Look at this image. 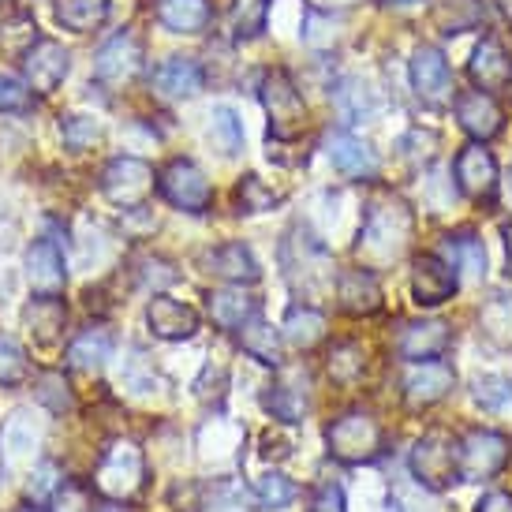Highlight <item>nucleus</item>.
Masks as SVG:
<instances>
[{
  "mask_svg": "<svg viewBox=\"0 0 512 512\" xmlns=\"http://www.w3.org/2000/svg\"><path fill=\"white\" fill-rule=\"evenodd\" d=\"M408 240H412V210L400 199H378L363 214L356 255L367 262V270H382L408 251Z\"/></svg>",
  "mask_w": 512,
  "mask_h": 512,
  "instance_id": "1",
  "label": "nucleus"
},
{
  "mask_svg": "<svg viewBox=\"0 0 512 512\" xmlns=\"http://www.w3.org/2000/svg\"><path fill=\"white\" fill-rule=\"evenodd\" d=\"M281 266H285V277L292 285H299V277H303V292L307 296L337 288L333 255L326 251V243L314 240L311 232H303V228H296L285 240V247H281Z\"/></svg>",
  "mask_w": 512,
  "mask_h": 512,
  "instance_id": "2",
  "label": "nucleus"
},
{
  "mask_svg": "<svg viewBox=\"0 0 512 512\" xmlns=\"http://www.w3.org/2000/svg\"><path fill=\"white\" fill-rule=\"evenodd\" d=\"M258 98H262V109L270 116V135L277 143H292L303 135L307 128V105H303V94L299 86L292 83V75L273 68V72L262 75V86H258Z\"/></svg>",
  "mask_w": 512,
  "mask_h": 512,
  "instance_id": "3",
  "label": "nucleus"
},
{
  "mask_svg": "<svg viewBox=\"0 0 512 512\" xmlns=\"http://www.w3.org/2000/svg\"><path fill=\"white\" fill-rule=\"evenodd\" d=\"M326 445L341 464H352V468L356 464H374L385 445L382 423L367 412H348L337 423H329Z\"/></svg>",
  "mask_w": 512,
  "mask_h": 512,
  "instance_id": "4",
  "label": "nucleus"
},
{
  "mask_svg": "<svg viewBox=\"0 0 512 512\" xmlns=\"http://www.w3.org/2000/svg\"><path fill=\"white\" fill-rule=\"evenodd\" d=\"M146 479V460L143 449L135 441H113L105 453H101V464L94 471V486H98L101 498L109 501H128L143 490Z\"/></svg>",
  "mask_w": 512,
  "mask_h": 512,
  "instance_id": "5",
  "label": "nucleus"
},
{
  "mask_svg": "<svg viewBox=\"0 0 512 512\" xmlns=\"http://www.w3.org/2000/svg\"><path fill=\"white\" fill-rule=\"evenodd\" d=\"M509 460V441L494 430H471L456 441V479L460 483H486Z\"/></svg>",
  "mask_w": 512,
  "mask_h": 512,
  "instance_id": "6",
  "label": "nucleus"
},
{
  "mask_svg": "<svg viewBox=\"0 0 512 512\" xmlns=\"http://www.w3.org/2000/svg\"><path fill=\"white\" fill-rule=\"evenodd\" d=\"M101 191L120 210H143L146 199L154 195V169L139 157H116L101 172Z\"/></svg>",
  "mask_w": 512,
  "mask_h": 512,
  "instance_id": "7",
  "label": "nucleus"
},
{
  "mask_svg": "<svg viewBox=\"0 0 512 512\" xmlns=\"http://www.w3.org/2000/svg\"><path fill=\"white\" fill-rule=\"evenodd\" d=\"M157 191L184 214H206L214 202V187L195 161H172L169 169L157 176Z\"/></svg>",
  "mask_w": 512,
  "mask_h": 512,
  "instance_id": "8",
  "label": "nucleus"
},
{
  "mask_svg": "<svg viewBox=\"0 0 512 512\" xmlns=\"http://www.w3.org/2000/svg\"><path fill=\"white\" fill-rule=\"evenodd\" d=\"M408 468H412V479H419L427 490H445L456 479V445L441 434L419 438L408 456Z\"/></svg>",
  "mask_w": 512,
  "mask_h": 512,
  "instance_id": "9",
  "label": "nucleus"
},
{
  "mask_svg": "<svg viewBox=\"0 0 512 512\" xmlns=\"http://www.w3.org/2000/svg\"><path fill=\"white\" fill-rule=\"evenodd\" d=\"M143 68V45L139 38L124 30V34H116L109 42L101 45V53L94 57V79L101 86H124L131 83L135 75Z\"/></svg>",
  "mask_w": 512,
  "mask_h": 512,
  "instance_id": "10",
  "label": "nucleus"
},
{
  "mask_svg": "<svg viewBox=\"0 0 512 512\" xmlns=\"http://www.w3.org/2000/svg\"><path fill=\"white\" fill-rule=\"evenodd\" d=\"M456 187L475 202H490L498 195V161L490 150H483V143H471L456 154Z\"/></svg>",
  "mask_w": 512,
  "mask_h": 512,
  "instance_id": "11",
  "label": "nucleus"
},
{
  "mask_svg": "<svg viewBox=\"0 0 512 512\" xmlns=\"http://www.w3.org/2000/svg\"><path fill=\"white\" fill-rule=\"evenodd\" d=\"M412 90L419 94L423 105H445L453 98V75H449V60L441 57L434 45H419L412 53Z\"/></svg>",
  "mask_w": 512,
  "mask_h": 512,
  "instance_id": "12",
  "label": "nucleus"
},
{
  "mask_svg": "<svg viewBox=\"0 0 512 512\" xmlns=\"http://www.w3.org/2000/svg\"><path fill=\"white\" fill-rule=\"evenodd\" d=\"M23 68H27V86L34 94H53L68 79V72H72V57H68V49L60 42L42 38V42H34L27 49Z\"/></svg>",
  "mask_w": 512,
  "mask_h": 512,
  "instance_id": "13",
  "label": "nucleus"
},
{
  "mask_svg": "<svg viewBox=\"0 0 512 512\" xmlns=\"http://www.w3.org/2000/svg\"><path fill=\"white\" fill-rule=\"evenodd\" d=\"M456 288H460V273H456L441 255L415 258L412 296L419 307H438V303H445V299H453Z\"/></svg>",
  "mask_w": 512,
  "mask_h": 512,
  "instance_id": "14",
  "label": "nucleus"
},
{
  "mask_svg": "<svg viewBox=\"0 0 512 512\" xmlns=\"http://www.w3.org/2000/svg\"><path fill=\"white\" fill-rule=\"evenodd\" d=\"M27 281L38 296H60L68 270H64V251L53 236H42L27 247Z\"/></svg>",
  "mask_w": 512,
  "mask_h": 512,
  "instance_id": "15",
  "label": "nucleus"
},
{
  "mask_svg": "<svg viewBox=\"0 0 512 512\" xmlns=\"http://www.w3.org/2000/svg\"><path fill=\"white\" fill-rule=\"evenodd\" d=\"M453 382H456L453 367L441 363V359L412 363V370L404 374V400H408L412 408H430V404H438V400L449 397Z\"/></svg>",
  "mask_w": 512,
  "mask_h": 512,
  "instance_id": "16",
  "label": "nucleus"
},
{
  "mask_svg": "<svg viewBox=\"0 0 512 512\" xmlns=\"http://www.w3.org/2000/svg\"><path fill=\"white\" fill-rule=\"evenodd\" d=\"M456 120L475 143H486V139H494L505 128V113L494 101V94H486V90H464L456 98Z\"/></svg>",
  "mask_w": 512,
  "mask_h": 512,
  "instance_id": "17",
  "label": "nucleus"
},
{
  "mask_svg": "<svg viewBox=\"0 0 512 512\" xmlns=\"http://www.w3.org/2000/svg\"><path fill=\"white\" fill-rule=\"evenodd\" d=\"M146 322H150L154 337H161V341H187L199 329V314L191 311L187 303H180V299L154 296L150 307H146Z\"/></svg>",
  "mask_w": 512,
  "mask_h": 512,
  "instance_id": "18",
  "label": "nucleus"
},
{
  "mask_svg": "<svg viewBox=\"0 0 512 512\" xmlns=\"http://www.w3.org/2000/svg\"><path fill=\"white\" fill-rule=\"evenodd\" d=\"M449 344H453V333L445 322H408L404 333H400L397 341V352L404 359H412V363H427V359H441L449 352Z\"/></svg>",
  "mask_w": 512,
  "mask_h": 512,
  "instance_id": "19",
  "label": "nucleus"
},
{
  "mask_svg": "<svg viewBox=\"0 0 512 512\" xmlns=\"http://www.w3.org/2000/svg\"><path fill=\"white\" fill-rule=\"evenodd\" d=\"M326 154H329V161H333V169H341L344 176H352V180L378 176V154H374L367 143H359L356 135H348V131L329 135Z\"/></svg>",
  "mask_w": 512,
  "mask_h": 512,
  "instance_id": "20",
  "label": "nucleus"
},
{
  "mask_svg": "<svg viewBox=\"0 0 512 512\" xmlns=\"http://www.w3.org/2000/svg\"><path fill=\"white\" fill-rule=\"evenodd\" d=\"M471 79H475V86L479 90H486V94H494V90H509L512 83V60L509 53L501 49L498 38H483L479 42V49L471 53Z\"/></svg>",
  "mask_w": 512,
  "mask_h": 512,
  "instance_id": "21",
  "label": "nucleus"
},
{
  "mask_svg": "<svg viewBox=\"0 0 512 512\" xmlns=\"http://www.w3.org/2000/svg\"><path fill=\"white\" fill-rule=\"evenodd\" d=\"M337 303L348 314H374L382 307V288L370 270H344L337 273Z\"/></svg>",
  "mask_w": 512,
  "mask_h": 512,
  "instance_id": "22",
  "label": "nucleus"
},
{
  "mask_svg": "<svg viewBox=\"0 0 512 512\" xmlns=\"http://www.w3.org/2000/svg\"><path fill=\"white\" fill-rule=\"evenodd\" d=\"M154 86L165 94V98H195L202 86H206V72H202L199 60L169 57L154 72Z\"/></svg>",
  "mask_w": 512,
  "mask_h": 512,
  "instance_id": "23",
  "label": "nucleus"
},
{
  "mask_svg": "<svg viewBox=\"0 0 512 512\" xmlns=\"http://www.w3.org/2000/svg\"><path fill=\"white\" fill-rule=\"evenodd\" d=\"M206 266H210V273H217L221 281H232V285H255L258 277H262L251 247H243V243H221V247H214L206 255Z\"/></svg>",
  "mask_w": 512,
  "mask_h": 512,
  "instance_id": "24",
  "label": "nucleus"
},
{
  "mask_svg": "<svg viewBox=\"0 0 512 512\" xmlns=\"http://www.w3.org/2000/svg\"><path fill=\"white\" fill-rule=\"evenodd\" d=\"M42 430L34 427V415L27 408L12 412V419L0 430V456H4V468H15L19 460H30V453L38 449Z\"/></svg>",
  "mask_w": 512,
  "mask_h": 512,
  "instance_id": "25",
  "label": "nucleus"
},
{
  "mask_svg": "<svg viewBox=\"0 0 512 512\" xmlns=\"http://www.w3.org/2000/svg\"><path fill=\"white\" fill-rule=\"evenodd\" d=\"M154 12L172 34H202L210 27V0H154Z\"/></svg>",
  "mask_w": 512,
  "mask_h": 512,
  "instance_id": "26",
  "label": "nucleus"
},
{
  "mask_svg": "<svg viewBox=\"0 0 512 512\" xmlns=\"http://www.w3.org/2000/svg\"><path fill=\"white\" fill-rule=\"evenodd\" d=\"M333 105H337V113H341L348 124H359V120H370V116L378 113L382 98H378V90H374L367 79L348 75V79H341L337 90H333Z\"/></svg>",
  "mask_w": 512,
  "mask_h": 512,
  "instance_id": "27",
  "label": "nucleus"
},
{
  "mask_svg": "<svg viewBox=\"0 0 512 512\" xmlns=\"http://www.w3.org/2000/svg\"><path fill=\"white\" fill-rule=\"evenodd\" d=\"M68 367L72 370H101L109 359H113V333L105 326H90V329H83L79 337H75L72 344H68Z\"/></svg>",
  "mask_w": 512,
  "mask_h": 512,
  "instance_id": "28",
  "label": "nucleus"
},
{
  "mask_svg": "<svg viewBox=\"0 0 512 512\" xmlns=\"http://www.w3.org/2000/svg\"><path fill=\"white\" fill-rule=\"evenodd\" d=\"M210 318L214 326L221 329H243L247 322L258 318V299L247 296L243 288H221V292H210Z\"/></svg>",
  "mask_w": 512,
  "mask_h": 512,
  "instance_id": "29",
  "label": "nucleus"
},
{
  "mask_svg": "<svg viewBox=\"0 0 512 512\" xmlns=\"http://www.w3.org/2000/svg\"><path fill=\"white\" fill-rule=\"evenodd\" d=\"M441 258H445L456 273L471 277V281H483L486 277V247L475 232L445 236V251H441Z\"/></svg>",
  "mask_w": 512,
  "mask_h": 512,
  "instance_id": "30",
  "label": "nucleus"
},
{
  "mask_svg": "<svg viewBox=\"0 0 512 512\" xmlns=\"http://www.w3.org/2000/svg\"><path fill=\"white\" fill-rule=\"evenodd\" d=\"M296 378V370L292 374H285L277 385H270V393H266V412L273 415V419H281V423H299L303 415H307V389L303 385H296L292 382Z\"/></svg>",
  "mask_w": 512,
  "mask_h": 512,
  "instance_id": "31",
  "label": "nucleus"
},
{
  "mask_svg": "<svg viewBox=\"0 0 512 512\" xmlns=\"http://www.w3.org/2000/svg\"><path fill=\"white\" fill-rule=\"evenodd\" d=\"M60 27L75 30V34H90L109 19V0H53Z\"/></svg>",
  "mask_w": 512,
  "mask_h": 512,
  "instance_id": "32",
  "label": "nucleus"
},
{
  "mask_svg": "<svg viewBox=\"0 0 512 512\" xmlns=\"http://www.w3.org/2000/svg\"><path fill=\"white\" fill-rule=\"evenodd\" d=\"M281 329H285V341L292 348L307 352V348H314V344L326 337V318H322V311H314V307H292Z\"/></svg>",
  "mask_w": 512,
  "mask_h": 512,
  "instance_id": "33",
  "label": "nucleus"
},
{
  "mask_svg": "<svg viewBox=\"0 0 512 512\" xmlns=\"http://www.w3.org/2000/svg\"><path fill=\"white\" fill-rule=\"evenodd\" d=\"M240 344L243 352L251 359H258V363H266V367H281V333L273 326H266V322H247L240 333Z\"/></svg>",
  "mask_w": 512,
  "mask_h": 512,
  "instance_id": "34",
  "label": "nucleus"
},
{
  "mask_svg": "<svg viewBox=\"0 0 512 512\" xmlns=\"http://www.w3.org/2000/svg\"><path fill=\"white\" fill-rule=\"evenodd\" d=\"M64 318H68V311H64V303L57 296H42L27 307V326L38 341H53L64 329Z\"/></svg>",
  "mask_w": 512,
  "mask_h": 512,
  "instance_id": "35",
  "label": "nucleus"
},
{
  "mask_svg": "<svg viewBox=\"0 0 512 512\" xmlns=\"http://www.w3.org/2000/svg\"><path fill=\"white\" fill-rule=\"evenodd\" d=\"M210 143H214V150H221V154H240L243 146V124L240 116H236V109H228V105H217L214 113H210Z\"/></svg>",
  "mask_w": 512,
  "mask_h": 512,
  "instance_id": "36",
  "label": "nucleus"
},
{
  "mask_svg": "<svg viewBox=\"0 0 512 512\" xmlns=\"http://www.w3.org/2000/svg\"><path fill=\"white\" fill-rule=\"evenodd\" d=\"M266 15H270V0H232V34L236 38H258L266 30Z\"/></svg>",
  "mask_w": 512,
  "mask_h": 512,
  "instance_id": "37",
  "label": "nucleus"
},
{
  "mask_svg": "<svg viewBox=\"0 0 512 512\" xmlns=\"http://www.w3.org/2000/svg\"><path fill=\"white\" fill-rule=\"evenodd\" d=\"M486 19V8L479 0H449L438 8V27L445 34H464V30L479 27Z\"/></svg>",
  "mask_w": 512,
  "mask_h": 512,
  "instance_id": "38",
  "label": "nucleus"
},
{
  "mask_svg": "<svg viewBox=\"0 0 512 512\" xmlns=\"http://www.w3.org/2000/svg\"><path fill=\"white\" fill-rule=\"evenodd\" d=\"M251 494H255L258 509H285V505H292V501L299 498L296 483H292L288 475H281V471H270V475H262Z\"/></svg>",
  "mask_w": 512,
  "mask_h": 512,
  "instance_id": "39",
  "label": "nucleus"
},
{
  "mask_svg": "<svg viewBox=\"0 0 512 512\" xmlns=\"http://www.w3.org/2000/svg\"><path fill=\"white\" fill-rule=\"evenodd\" d=\"M363 367H367V359H363V348L356 341H341L329 348V374H333V382H356Z\"/></svg>",
  "mask_w": 512,
  "mask_h": 512,
  "instance_id": "40",
  "label": "nucleus"
},
{
  "mask_svg": "<svg viewBox=\"0 0 512 512\" xmlns=\"http://www.w3.org/2000/svg\"><path fill=\"white\" fill-rule=\"evenodd\" d=\"M471 397L479 408L486 412H501V408H509L512 404V382L509 378H501V374H486V378H475L471 385Z\"/></svg>",
  "mask_w": 512,
  "mask_h": 512,
  "instance_id": "41",
  "label": "nucleus"
},
{
  "mask_svg": "<svg viewBox=\"0 0 512 512\" xmlns=\"http://www.w3.org/2000/svg\"><path fill=\"white\" fill-rule=\"evenodd\" d=\"M236 206H240V214H266L277 206V195L258 176H243L236 187Z\"/></svg>",
  "mask_w": 512,
  "mask_h": 512,
  "instance_id": "42",
  "label": "nucleus"
},
{
  "mask_svg": "<svg viewBox=\"0 0 512 512\" xmlns=\"http://www.w3.org/2000/svg\"><path fill=\"white\" fill-rule=\"evenodd\" d=\"M60 490H64V471L53 460H42L38 468L30 471V498H34V505L60 498Z\"/></svg>",
  "mask_w": 512,
  "mask_h": 512,
  "instance_id": "43",
  "label": "nucleus"
},
{
  "mask_svg": "<svg viewBox=\"0 0 512 512\" xmlns=\"http://www.w3.org/2000/svg\"><path fill=\"white\" fill-rule=\"evenodd\" d=\"M60 135H64V146L68 150H86L101 139V124L94 116H64L60 120Z\"/></svg>",
  "mask_w": 512,
  "mask_h": 512,
  "instance_id": "44",
  "label": "nucleus"
},
{
  "mask_svg": "<svg viewBox=\"0 0 512 512\" xmlns=\"http://www.w3.org/2000/svg\"><path fill=\"white\" fill-rule=\"evenodd\" d=\"M38 400H42L49 412H72L75 408L72 385L64 382V374H42V382H38Z\"/></svg>",
  "mask_w": 512,
  "mask_h": 512,
  "instance_id": "45",
  "label": "nucleus"
},
{
  "mask_svg": "<svg viewBox=\"0 0 512 512\" xmlns=\"http://www.w3.org/2000/svg\"><path fill=\"white\" fill-rule=\"evenodd\" d=\"M27 370V352L8 337H0V385H19L27 378Z\"/></svg>",
  "mask_w": 512,
  "mask_h": 512,
  "instance_id": "46",
  "label": "nucleus"
},
{
  "mask_svg": "<svg viewBox=\"0 0 512 512\" xmlns=\"http://www.w3.org/2000/svg\"><path fill=\"white\" fill-rule=\"evenodd\" d=\"M303 42L314 45V49L337 42V19H333V12H318V8H314V12L307 15V23H303Z\"/></svg>",
  "mask_w": 512,
  "mask_h": 512,
  "instance_id": "47",
  "label": "nucleus"
},
{
  "mask_svg": "<svg viewBox=\"0 0 512 512\" xmlns=\"http://www.w3.org/2000/svg\"><path fill=\"white\" fill-rule=\"evenodd\" d=\"M486 333H494L498 341H512V303L509 299H494L483 311Z\"/></svg>",
  "mask_w": 512,
  "mask_h": 512,
  "instance_id": "48",
  "label": "nucleus"
},
{
  "mask_svg": "<svg viewBox=\"0 0 512 512\" xmlns=\"http://www.w3.org/2000/svg\"><path fill=\"white\" fill-rule=\"evenodd\" d=\"M30 90L12 75H0V113H27L30 109Z\"/></svg>",
  "mask_w": 512,
  "mask_h": 512,
  "instance_id": "49",
  "label": "nucleus"
},
{
  "mask_svg": "<svg viewBox=\"0 0 512 512\" xmlns=\"http://www.w3.org/2000/svg\"><path fill=\"white\" fill-rule=\"evenodd\" d=\"M120 382L128 385V389H135V393H146V389H154V370H150V363H146L143 352H135V356L120 367Z\"/></svg>",
  "mask_w": 512,
  "mask_h": 512,
  "instance_id": "50",
  "label": "nucleus"
},
{
  "mask_svg": "<svg viewBox=\"0 0 512 512\" xmlns=\"http://www.w3.org/2000/svg\"><path fill=\"white\" fill-rule=\"evenodd\" d=\"M139 281L146 288H169L176 281V270H172L165 258H143L139 262Z\"/></svg>",
  "mask_w": 512,
  "mask_h": 512,
  "instance_id": "51",
  "label": "nucleus"
},
{
  "mask_svg": "<svg viewBox=\"0 0 512 512\" xmlns=\"http://www.w3.org/2000/svg\"><path fill=\"white\" fill-rule=\"evenodd\" d=\"M434 146H438V135L434 131H408L404 139H400V150H404V157L408 161H427L430 154H434Z\"/></svg>",
  "mask_w": 512,
  "mask_h": 512,
  "instance_id": "52",
  "label": "nucleus"
},
{
  "mask_svg": "<svg viewBox=\"0 0 512 512\" xmlns=\"http://www.w3.org/2000/svg\"><path fill=\"white\" fill-rule=\"evenodd\" d=\"M311 512H344V494L337 483H326L311 501Z\"/></svg>",
  "mask_w": 512,
  "mask_h": 512,
  "instance_id": "53",
  "label": "nucleus"
},
{
  "mask_svg": "<svg viewBox=\"0 0 512 512\" xmlns=\"http://www.w3.org/2000/svg\"><path fill=\"white\" fill-rule=\"evenodd\" d=\"M475 512H512V494L494 490V494H486V498L475 505Z\"/></svg>",
  "mask_w": 512,
  "mask_h": 512,
  "instance_id": "54",
  "label": "nucleus"
},
{
  "mask_svg": "<svg viewBox=\"0 0 512 512\" xmlns=\"http://www.w3.org/2000/svg\"><path fill=\"white\" fill-rule=\"evenodd\" d=\"M314 8H326V12H333V8H352L356 0H311Z\"/></svg>",
  "mask_w": 512,
  "mask_h": 512,
  "instance_id": "55",
  "label": "nucleus"
},
{
  "mask_svg": "<svg viewBox=\"0 0 512 512\" xmlns=\"http://www.w3.org/2000/svg\"><path fill=\"white\" fill-rule=\"evenodd\" d=\"M505 266H509V281H512V225L505 228Z\"/></svg>",
  "mask_w": 512,
  "mask_h": 512,
  "instance_id": "56",
  "label": "nucleus"
},
{
  "mask_svg": "<svg viewBox=\"0 0 512 512\" xmlns=\"http://www.w3.org/2000/svg\"><path fill=\"white\" fill-rule=\"evenodd\" d=\"M90 512H128V509H124L120 501H101L98 509H90Z\"/></svg>",
  "mask_w": 512,
  "mask_h": 512,
  "instance_id": "57",
  "label": "nucleus"
},
{
  "mask_svg": "<svg viewBox=\"0 0 512 512\" xmlns=\"http://www.w3.org/2000/svg\"><path fill=\"white\" fill-rule=\"evenodd\" d=\"M498 8H501V15L509 19V27H512V0H498Z\"/></svg>",
  "mask_w": 512,
  "mask_h": 512,
  "instance_id": "58",
  "label": "nucleus"
},
{
  "mask_svg": "<svg viewBox=\"0 0 512 512\" xmlns=\"http://www.w3.org/2000/svg\"><path fill=\"white\" fill-rule=\"evenodd\" d=\"M15 512H42V509H38V505H19Z\"/></svg>",
  "mask_w": 512,
  "mask_h": 512,
  "instance_id": "59",
  "label": "nucleus"
},
{
  "mask_svg": "<svg viewBox=\"0 0 512 512\" xmlns=\"http://www.w3.org/2000/svg\"><path fill=\"white\" fill-rule=\"evenodd\" d=\"M389 4H415V0H389Z\"/></svg>",
  "mask_w": 512,
  "mask_h": 512,
  "instance_id": "60",
  "label": "nucleus"
},
{
  "mask_svg": "<svg viewBox=\"0 0 512 512\" xmlns=\"http://www.w3.org/2000/svg\"><path fill=\"white\" fill-rule=\"evenodd\" d=\"M509 94H512V83H509Z\"/></svg>",
  "mask_w": 512,
  "mask_h": 512,
  "instance_id": "61",
  "label": "nucleus"
}]
</instances>
